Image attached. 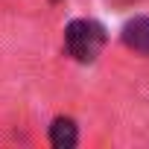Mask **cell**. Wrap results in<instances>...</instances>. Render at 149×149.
Masks as SVG:
<instances>
[{
    "label": "cell",
    "mask_w": 149,
    "mask_h": 149,
    "mask_svg": "<svg viewBox=\"0 0 149 149\" xmlns=\"http://www.w3.org/2000/svg\"><path fill=\"white\" fill-rule=\"evenodd\" d=\"M105 47V29L102 24L91 21V18H76L70 21L64 29V50L70 58H76L82 64L94 61Z\"/></svg>",
    "instance_id": "obj_1"
},
{
    "label": "cell",
    "mask_w": 149,
    "mask_h": 149,
    "mask_svg": "<svg viewBox=\"0 0 149 149\" xmlns=\"http://www.w3.org/2000/svg\"><path fill=\"white\" fill-rule=\"evenodd\" d=\"M79 140V132H76V123L70 117H56L53 126H50V143L56 149H73Z\"/></svg>",
    "instance_id": "obj_3"
},
{
    "label": "cell",
    "mask_w": 149,
    "mask_h": 149,
    "mask_svg": "<svg viewBox=\"0 0 149 149\" xmlns=\"http://www.w3.org/2000/svg\"><path fill=\"white\" fill-rule=\"evenodd\" d=\"M123 44L134 53L149 56V18H134L123 26Z\"/></svg>",
    "instance_id": "obj_2"
}]
</instances>
